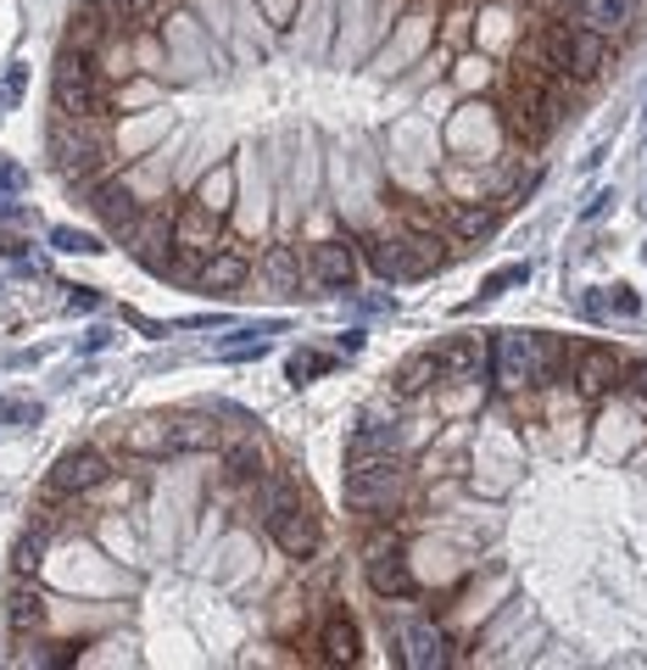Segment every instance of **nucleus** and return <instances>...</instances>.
<instances>
[{
	"instance_id": "11",
	"label": "nucleus",
	"mask_w": 647,
	"mask_h": 670,
	"mask_svg": "<svg viewBox=\"0 0 647 670\" xmlns=\"http://www.w3.org/2000/svg\"><path fill=\"white\" fill-rule=\"evenodd\" d=\"M218 229H224V213L207 207L202 196L184 202V207L173 213V246H202V251H213V246H218Z\"/></svg>"
},
{
	"instance_id": "3",
	"label": "nucleus",
	"mask_w": 647,
	"mask_h": 670,
	"mask_svg": "<svg viewBox=\"0 0 647 670\" xmlns=\"http://www.w3.org/2000/svg\"><path fill=\"white\" fill-rule=\"evenodd\" d=\"M363 575H368V586H375V598H413L419 593V575L408 570L402 537L391 531V520L380 531H368V542H363Z\"/></svg>"
},
{
	"instance_id": "10",
	"label": "nucleus",
	"mask_w": 647,
	"mask_h": 670,
	"mask_svg": "<svg viewBox=\"0 0 647 670\" xmlns=\"http://www.w3.org/2000/svg\"><path fill=\"white\" fill-rule=\"evenodd\" d=\"M435 364H441V380H446V386H475L481 369H486L481 335H452V342H441V347H435Z\"/></svg>"
},
{
	"instance_id": "22",
	"label": "nucleus",
	"mask_w": 647,
	"mask_h": 670,
	"mask_svg": "<svg viewBox=\"0 0 647 670\" xmlns=\"http://www.w3.org/2000/svg\"><path fill=\"white\" fill-rule=\"evenodd\" d=\"M391 447H402L397 425H386V419H363V425L352 431V442H346V458H363V453H391Z\"/></svg>"
},
{
	"instance_id": "35",
	"label": "nucleus",
	"mask_w": 647,
	"mask_h": 670,
	"mask_svg": "<svg viewBox=\"0 0 647 670\" xmlns=\"http://www.w3.org/2000/svg\"><path fill=\"white\" fill-rule=\"evenodd\" d=\"M23 185H29V174H23L18 162H7V156H0V191H7V196H18Z\"/></svg>"
},
{
	"instance_id": "27",
	"label": "nucleus",
	"mask_w": 647,
	"mask_h": 670,
	"mask_svg": "<svg viewBox=\"0 0 647 670\" xmlns=\"http://www.w3.org/2000/svg\"><path fill=\"white\" fill-rule=\"evenodd\" d=\"M157 12H162V0H118V23H123V34H151Z\"/></svg>"
},
{
	"instance_id": "19",
	"label": "nucleus",
	"mask_w": 647,
	"mask_h": 670,
	"mask_svg": "<svg viewBox=\"0 0 647 670\" xmlns=\"http://www.w3.org/2000/svg\"><path fill=\"white\" fill-rule=\"evenodd\" d=\"M257 274L268 280V291H302V258H296V246H268L262 251V263H257Z\"/></svg>"
},
{
	"instance_id": "13",
	"label": "nucleus",
	"mask_w": 647,
	"mask_h": 670,
	"mask_svg": "<svg viewBox=\"0 0 647 670\" xmlns=\"http://www.w3.org/2000/svg\"><path fill=\"white\" fill-rule=\"evenodd\" d=\"M497 202H446V235L452 240H486L492 229H497Z\"/></svg>"
},
{
	"instance_id": "18",
	"label": "nucleus",
	"mask_w": 647,
	"mask_h": 670,
	"mask_svg": "<svg viewBox=\"0 0 647 670\" xmlns=\"http://www.w3.org/2000/svg\"><path fill=\"white\" fill-rule=\"evenodd\" d=\"M45 620H51V609H45V598L34 593L29 581H18L12 593H7V626L18 631V637H34V631H45Z\"/></svg>"
},
{
	"instance_id": "9",
	"label": "nucleus",
	"mask_w": 647,
	"mask_h": 670,
	"mask_svg": "<svg viewBox=\"0 0 647 670\" xmlns=\"http://www.w3.org/2000/svg\"><path fill=\"white\" fill-rule=\"evenodd\" d=\"M308 274L324 291H352V280H357V251H352V240H319L313 258H308Z\"/></svg>"
},
{
	"instance_id": "23",
	"label": "nucleus",
	"mask_w": 647,
	"mask_h": 670,
	"mask_svg": "<svg viewBox=\"0 0 647 670\" xmlns=\"http://www.w3.org/2000/svg\"><path fill=\"white\" fill-rule=\"evenodd\" d=\"M224 475H229V480H262V475H268V458H262V447H257L251 436L229 442V447H224Z\"/></svg>"
},
{
	"instance_id": "17",
	"label": "nucleus",
	"mask_w": 647,
	"mask_h": 670,
	"mask_svg": "<svg viewBox=\"0 0 647 670\" xmlns=\"http://www.w3.org/2000/svg\"><path fill=\"white\" fill-rule=\"evenodd\" d=\"M218 447V425L202 413H173L168 419V453H207Z\"/></svg>"
},
{
	"instance_id": "31",
	"label": "nucleus",
	"mask_w": 647,
	"mask_h": 670,
	"mask_svg": "<svg viewBox=\"0 0 647 670\" xmlns=\"http://www.w3.org/2000/svg\"><path fill=\"white\" fill-rule=\"evenodd\" d=\"M530 280V263H508V269H497L486 285H481V296H503L508 285H525Z\"/></svg>"
},
{
	"instance_id": "7",
	"label": "nucleus",
	"mask_w": 647,
	"mask_h": 670,
	"mask_svg": "<svg viewBox=\"0 0 647 670\" xmlns=\"http://www.w3.org/2000/svg\"><path fill=\"white\" fill-rule=\"evenodd\" d=\"M51 480H56L67 497H78V491L107 486V480H112V464H107V453H101V447H67V453L56 458Z\"/></svg>"
},
{
	"instance_id": "36",
	"label": "nucleus",
	"mask_w": 647,
	"mask_h": 670,
	"mask_svg": "<svg viewBox=\"0 0 647 670\" xmlns=\"http://www.w3.org/2000/svg\"><path fill=\"white\" fill-rule=\"evenodd\" d=\"M23 419H40L34 402H0V425H23Z\"/></svg>"
},
{
	"instance_id": "4",
	"label": "nucleus",
	"mask_w": 647,
	"mask_h": 670,
	"mask_svg": "<svg viewBox=\"0 0 647 670\" xmlns=\"http://www.w3.org/2000/svg\"><path fill=\"white\" fill-rule=\"evenodd\" d=\"M268 537H273V548H280L285 559H296V564H308L324 548V526H319V515L308 509L302 497L280 502V509L268 515Z\"/></svg>"
},
{
	"instance_id": "21",
	"label": "nucleus",
	"mask_w": 647,
	"mask_h": 670,
	"mask_svg": "<svg viewBox=\"0 0 647 670\" xmlns=\"http://www.w3.org/2000/svg\"><path fill=\"white\" fill-rule=\"evenodd\" d=\"M246 274H251V258H246V251H240V246H218L213 258H207V274H202V280H207L213 291H235Z\"/></svg>"
},
{
	"instance_id": "25",
	"label": "nucleus",
	"mask_w": 647,
	"mask_h": 670,
	"mask_svg": "<svg viewBox=\"0 0 647 670\" xmlns=\"http://www.w3.org/2000/svg\"><path fill=\"white\" fill-rule=\"evenodd\" d=\"M397 224H402V235H435V229H446V207H424V202L402 196L397 202Z\"/></svg>"
},
{
	"instance_id": "33",
	"label": "nucleus",
	"mask_w": 647,
	"mask_h": 670,
	"mask_svg": "<svg viewBox=\"0 0 647 670\" xmlns=\"http://www.w3.org/2000/svg\"><path fill=\"white\" fill-rule=\"evenodd\" d=\"M29 90V67H7V78H0V107H18Z\"/></svg>"
},
{
	"instance_id": "40",
	"label": "nucleus",
	"mask_w": 647,
	"mask_h": 670,
	"mask_svg": "<svg viewBox=\"0 0 647 670\" xmlns=\"http://www.w3.org/2000/svg\"><path fill=\"white\" fill-rule=\"evenodd\" d=\"M608 202H614V191H597V196H592V202H586V213H581V218H597V213H603V207H608Z\"/></svg>"
},
{
	"instance_id": "26",
	"label": "nucleus",
	"mask_w": 647,
	"mask_h": 670,
	"mask_svg": "<svg viewBox=\"0 0 647 670\" xmlns=\"http://www.w3.org/2000/svg\"><path fill=\"white\" fill-rule=\"evenodd\" d=\"M51 537H56V531H51V526H40V520H34L23 537H18V553H12L18 575H34V570L45 564V548H51Z\"/></svg>"
},
{
	"instance_id": "30",
	"label": "nucleus",
	"mask_w": 647,
	"mask_h": 670,
	"mask_svg": "<svg viewBox=\"0 0 647 670\" xmlns=\"http://www.w3.org/2000/svg\"><path fill=\"white\" fill-rule=\"evenodd\" d=\"M446 191H457V202H481L486 196V180L470 174V168H446Z\"/></svg>"
},
{
	"instance_id": "38",
	"label": "nucleus",
	"mask_w": 647,
	"mask_h": 670,
	"mask_svg": "<svg viewBox=\"0 0 647 670\" xmlns=\"http://www.w3.org/2000/svg\"><path fill=\"white\" fill-rule=\"evenodd\" d=\"M308 586H313L319 598H330V586H335V570H330V564H319V570L308 575Z\"/></svg>"
},
{
	"instance_id": "16",
	"label": "nucleus",
	"mask_w": 647,
	"mask_h": 670,
	"mask_svg": "<svg viewBox=\"0 0 647 670\" xmlns=\"http://www.w3.org/2000/svg\"><path fill=\"white\" fill-rule=\"evenodd\" d=\"M430 386H441V364H435V347H424V353H408L402 364H397V375H391V391L408 402V397H424Z\"/></svg>"
},
{
	"instance_id": "14",
	"label": "nucleus",
	"mask_w": 647,
	"mask_h": 670,
	"mask_svg": "<svg viewBox=\"0 0 647 670\" xmlns=\"http://www.w3.org/2000/svg\"><path fill=\"white\" fill-rule=\"evenodd\" d=\"M319 648H324V664H352V659H357V626H352L346 604H330V609H324Z\"/></svg>"
},
{
	"instance_id": "34",
	"label": "nucleus",
	"mask_w": 647,
	"mask_h": 670,
	"mask_svg": "<svg viewBox=\"0 0 647 670\" xmlns=\"http://www.w3.org/2000/svg\"><path fill=\"white\" fill-rule=\"evenodd\" d=\"M51 240H56L62 251H101V240H96V235H78V229H56Z\"/></svg>"
},
{
	"instance_id": "24",
	"label": "nucleus",
	"mask_w": 647,
	"mask_h": 670,
	"mask_svg": "<svg viewBox=\"0 0 647 670\" xmlns=\"http://www.w3.org/2000/svg\"><path fill=\"white\" fill-rule=\"evenodd\" d=\"M123 447L134 458H162L168 453V419H134V425L123 431Z\"/></svg>"
},
{
	"instance_id": "41",
	"label": "nucleus",
	"mask_w": 647,
	"mask_h": 670,
	"mask_svg": "<svg viewBox=\"0 0 647 670\" xmlns=\"http://www.w3.org/2000/svg\"><path fill=\"white\" fill-rule=\"evenodd\" d=\"M0 207H7V191H0Z\"/></svg>"
},
{
	"instance_id": "2",
	"label": "nucleus",
	"mask_w": 647,
	"mask_h": 670,
	"mask_svg": "<svg viewBox=\"0 0 647 670\" xmlns=\"http://www.w3.org/2000/svg\"><path fill=\"white\" fill-rule=\"evenodd\" d=\"M402 480H408V469H402V447L346 458V509L391 520V515H397V491H402Z\"/></svg>"
},
{
	"instance_id": "12",
	"label": "nucleus",
	"mask_w": 647,
	"mask_h": 670,
	"mask_svg": "<svg viewBox=\"0 0 647 670\" xmlns=\"http://www.w3.org/2000/svg\"><path fill=\"white\" fill-rule=\"evenodd\" d=\"M452 653H446V637L430 626V620H413L402 626V664L408 670H441Z\"/></svg>"
},
{
	"instance_id": "5",
	"label": "nucleus",
	"mask_w": 647,
	"mask_h": 670,
	"mask_svg": "<svg viewBox=\"0 0 647 670\" xmlns=\"http://www.w3.org/2000/svg\"><path fill=\"white\" fill-rule=\"evenodd\" d=\"M492 364H497V386L503 391H530L541 380V335L503 329L497 347H492Z\"/></svg>"
},
{
	"instance_id": "28",
	"label": "nucleus",
	"mask_w": 647,
	"mask_h": 670,
	"mask_svg": "<svg viewBox=\"0 0 647 670\" xmlns=\"http://www.w3.org/2000/svg\"><path fill=\"white\" fill-rule=\"evenodd\" d=\"M330 364H335V358H324V353H291V358H285V375H291V386H308V380L330 375Z\"/></svg>"
},
{
	"instance_id": "29",
	"label": "nucleus",
	"mask_w": 647,
	"mask_h": 670,
	"mask_svg": "<svg viewBox=\"0 0 647 670\" xmlns=\"http://www.w3.org/2000/svg\"><path fill=\"white\" fill-rule=\"evenodd\" d=\"M229 191H235V174H229V168H218V174H207V180H202V191H196V196H202L207 207H218V213H224V207H229Z\"/></svg>"
},
{
	"instance_id": "37",
	"label": "nucleus",
	"mask_w": 647,
	"mask_h": 670,
	"mask_svg": "<svg viewBox=\"0 0 647 670\" xmlns=\"http://www.w3.org/2000/svg\"><path fill=\"white\" fill-rule=\"evenodd\" d=\"M67 307H73V313H96V307H101V291H89V285H78V291L67 296Z\"/></svg>"
},
{
	"instance_id": "1",
	"label": "nucleus",
	"mask_w": 647,
	"mask_h": 670,
	"mask_svg": "<svg viewBox=\"0 0 647 670\" xmlns=\"http://www.w3.org/2000/svg\"><path fill=\"white\" fill-rule=\"evenodd\" d=\"M51 156L62 168V180L78 185L89 196V185L107 180L112 168V123H78V118H56L51 123Z\"/></svg>"
},
{
	"instance_id": "6",
	"label": "nucleus",
	"mask_w": 647,
	"mask_h": 670,
	"mask_svg": "<svg viewBox=\"0 0 647 670\" xmlns=\"http://www.w3.org/2000/svg\"><path fill=\"white\" fill-rule=\"evenodd\" d=\"M570 380H575V391H581L586 402H603V397H614V391L625 386V353H608V347H581V353H575Z\"/></svg>"
},
{
	"instance_id": "8",
	"label": "nucleus",
	"mask_w": 647,
	"mask_h": 670,
	"mask_svg": "<svg viewBox=\"0 0 647 670\" xmlns=\"http://www.w3.org/2000/svg\"><path fill=\"white\" fill-rule=\"evenodd\" d=\"M89 213H96L118 240H129V229L140 224V202L129 196V185H118V180H101V185H89Z\"/></svg>"
},
{
	"instance_id": "32",
	"label": "nucleus",
	"mask_w": 647,
	"mask_h": 670,
	"mask_svg": "<svg viewBox=\"0 0 647 670\" xmlns=\"http://www.w3.org/2000/svg\"><path fill=\"white\" fill-rule=\"evenodd\" d=\"M257 353H262V335H257V329H240L235 342L218 347V358H229V364H235V358H257Z\"/></svg>"
},
{
	"instance_id": "39",
	"label": "nucleus",
	"mask_w": 647,
	"mask_h": 670,
	"mask_svg": "<svg viewBox=\"0 0 647 670\" xmlns=\"http://www.w3.org/2000/svg\"><path fill=\"white\" fill-rule=\"evenodd\" d=\"M0 251H7V258H29V240H23V235H7V229H0Z\"/></svg>"
},
{
	"instance_id": "20",
	"label": "nucleus",
	"mask_w": 647,
	"mask_h": 670,
	"mask_svg": "<svg viewBox=\"0 0 647 670\" xmlns=\"http://www.w3.org/2000/svg\"><path fill=\"white\" fill-rule=\"evenodd\" d=\"M630 18H636V0H581V29L619 34L630 29Z\"/></svg>"
},
{
	"instance_id": "15",
	"label": "nucleus",
	"mask_w": 647,
	"mask_h": 670,
	"mask_svg": "<svg viewBox=\"0 0 647 670\" xmlns=\"http://www.w3.org/2000/svg\"><path fill=\"white\" fill-rule=\"evenodd\" d=\"M603 67H608V34H597V29H570V73H575L581 84H597Z\"/></svg>"
}]
</instances>
